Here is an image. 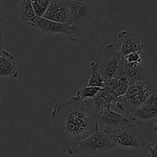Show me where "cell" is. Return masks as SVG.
I'll return each mask as SVG.
<instances>
[{
  "label": "cell",
  "instance_id": "1",
  "mask_svg": "<svg viewBox=\"0 0 157 157\" xmlns=\"http://www.w3.org/2000/svg\"><path fill=\"white\" fill-rule=\"evenodd\" d=\"M52 124L55 133L69 144L83 140L98 130L95 113L87 101L76 96L54 106Z\"/></svg>",
  "mask_w": 157,
  "mask_h": 157
},
{
  "label": "cell",
  "instance_id": "2",
  "mask_svg": "<svg viewBox=\"0 0 157 157\" xmlns=\"http://www.w3.org/2000/svg\"><path fill=\"white\" fill-rule=\"evenodd\" d=\"M69 21L72 29L68 35L71 41L88 32L99 21L102 15L101 0H68Z\"/></svg>",
  "mask_w": 157,
  "mask_h": 157
},
{
  "label": "cell",
  "instance_id": "3",
  "mask_svg": "<svg viewBox=\"0 0 157 157\" xmlns=\"http://www.w3.org/2000/svg\"><path fill=\"white\" fill-rule=\"evenodd\" d=\"M113 144L110 134L98 130L90 136L79 142L70 144L67 153L73 156H99L113 150Z\"/></svg>",
  "mask_w": 157,
  "mask_h": 157
},
{
  "label": "cell",
  "instance_id": "4",
  "mask_svg": "<svg viewBox=\"0 0 157 157\" xmlns=\"http://www.w3.org/2000/svg\"><path fill=\"white\" fill-rule=\"evenodd\" d=\"M157 91L154 84L147 81L130 83L128 90L124 96L117 100V106L124 113H131L135 109L147 101L154 92Z\"/></svg>",
  "mask_w": 157,
  "mask_h": 157
},
{
  "label": "cell",
  "instance_id": "5",
  "mask_svg": "<svg viewBox=\"0 0 157 157\" xmlns=\"http://www.w3.org/2000/svg\"><path fill=\"white\" fill-rule=\"evenodd\" d=\"M110 136L116 147L146 148L150 143L144 126L137 121L121 130L110 133Z\"/></svg>",
  "mask_w": 157,
  "mask_h": 157
},
{
  "label": "cell",
  "instance_id": "6",
  "mask_svg": "<svg viewBox=\"0 0 157 157\" xmlns=\"http://www.w3.org/2000/svg\"><path fill=\"white\" fill-rule=\"evenodd\" d=\"M121 58L122 54L119 41L115 44H107L98 52L94 61L104 79L113 78Z\"/></svg>",
  "mask_w": 157,
  "mask_h": 157
},
{
  "label": "cell",
  "instance_id": "7",
  "mask_svg": "<svg viewBox=\"0 0 157 157\" xmlns=\"http://www.w3.org/2000/svg\"><path fill=\"white\" fill-rule=\"evenodd\" d=\"M96 119L98 130L109 134L124 128L135 121L130 113H119L111 109L96 114Z\"/></svg>",
  "mask_w": 157,
  "mask_h": 157
},
{
  "label": "cell",
  "instance_id": "8",
  "mask_svg": "<svg viewBox=\"0 0 157 157\" xmlns=\"http://www.w3.org/2000/svg\"><path fill=\"white\" fill-rule=\"evenodd\" d=\"M24 25L33 32L45 34V35H56V34L68 35L73 28L68 22H57L48 19L43 16H38V15L34 17L30 21L25 22Z\"/></svg>",
  "mask_w": 157,
  "mask_h": 157
},
{
  "label": "cell",
  "instance_id": "9",
  "mask_svg": "<svg viewBox=\"0 0 157 157\" xmlns=\"http://www.w3.org/2000/svg\"><path fill=\"white\" fill-rule=\"evenodd\" d=\"M113 78L117 80L125 78L130 83L147 80L144 71L142 63L139 64L129 63L123 56L120 61Z\"/></svg>",
  "mask_w": 157,
  "mask_h": 157
},
{
  "label": "cell",
  "instance_id": "10",
  "mask_svg": "<svg viewBox=\"0 0 157 157\" xmlns=\"http://www.w3.org/2000/svg\"><path fill=\"white\" fill-rule=\"evenodd\" d=\"M69 16L68 0H52L43 17L57 22L67 23Z\"/></svg>",
  "mask_w": 157,
  "mask_h": 157
},
{
  "label": "cell",
  "instance_id": "11",
  "mask_svg": "<svg viewBox=\"0 0 157 157\" xmlns=\"http://www.w3.org/2000/svg\"><path fill=\"white\" fill-rule=\"evenodd\" d=\"M117 38L121 44L122 56H125L132 52L144 53V44L135 34L127 30L121 31L118 33Z\"/></svg>",
  "mask_w": 157,
  "mask_h": 157
},
{
  "label": "cell",
  "instance_id": "12",
  "mask_svg": "<svg viewBox=\"0 0 157 157\" xmlns=\"http://www.w3.org/2000/svg\"><path fill=\"white\" fill-rule=\"evenodd\" d=\"M135 121L147 122L157 117V91L154 92L144 104L135 109L131 113Z\"/></svg>",
  "mask_w": 157,
  "mask_h": 157
},
{
  "label": "cell",
  "instance_id": "13",
  "mask_svg": "<svg viewBox=\"0 0 157 157\" xmlns=\"http://www.w3.org/2000/svg\"><path fill=\"white\" fill-rule=\"evenodd\" d=\"M86 101L96 115L110 109L113 99L111 94L102 88L94 98L86 100Z\"/></svg>",
  "mask_w": 157,
  "mask_h": 157
},
{
  "label": "cell",
  "instance_id": "14",
  "mask_svg": "<svg viewBox=\"0 0 157 157\" xmlns=\"http://www.w3.org/2000/svg\"><path fill=\"white\" fill-rule=\"evenodd\" d=\"M18 75V66L15 58L12 54L4 49L0 53V78L3 77L15 78Z\"/></svg>",
  "mask_w": 157,
  "mask_h": 157
},
{
  "label": "cell",
  "instance_id": "15",
  "mask_svg": "<svg viewBox=\"0 0 157 157\" xmlns=\"http://www.w3.org/2000/svg\"><path fill=\"white\" fill-rule=\"evenodd\" d=\"M19 22L24 24L36 16L32 4V0H19L18 6Z\"/></svg>",
  "mask_w": 157,
  "mask_h": 157
},
{
  "label": "cell",
  "instance_id": "16",
  "mask_svg": "<svg viewBox=\"0 0 157 157\" xmlns=\"http://www.w3.org/2000/svg\"><path fill=\"white\" fill-rule=\"evenodd\" d=\"M90 77L87 84L88 86H93V87H98L103 88L105 79L103 78L102 75H101V73L98 71L96 61H94L90 62Z\"/></svg>",
  "mask_w": 157,
  "mask_h": 157
},
{
  "label": "cell",
  "instance_id": "17",
  "mask_svg": "<svg viewBox=\"0 0 157 157\" xmlns=\"http://www.w3.org/2000/svg\"><path fill=\"white\" fill-rule=\"evenodd\" d=\"M101 89H102L101 87H93V86H88L87 84H85L78 90L75 96L79 100L86 101V100L94 98Z\"/></svg>",
  "mask_w": 157,
  "mask_h": 157
},
{
  "label": "cell",
  "instance_id": "18",
  "mask_svg": "<svg viewBox=\"0 0 157 157\" xmlns=\"http://www.w3.org/2000/svg\"><path fill=\"white\" fill-rule=\"evenodd\" d=\"M150 142L157 143V117L147 122L141 123Z\"/></svg>",
  "mask_w": 157,
  "mask_h": 157
},
{
  "label": "cell",
  "instance_id": "19",
  "mask_svg": "<svg viewBox=\"0 0 157 157\" xmlns=\"http://www.w3.org/2000/svg\"><path fill=\"white\" fill-rule=\"evenodd\" d=\"M129 86H130V82L127 78H124L118 80L117 86L111 94L113 101H116L120 98L124 96L128 90Z\"/></svg>",
  "mask_w": 157,
  "mask_h": 157
},
{
  "label": "cell",
  "instance_id": "20",
  "mask_svg": "<svg viewBox=\"0 0 157 157\" xmlns=\"http://www.w3.org/2000/svg\"><path fill=\"white\" fill-rule=\"evenodd\" d=\"M52 0H32V4L35 10V15L44 16Z\"/></svg>",
  "mask_w": 157,
  "mask_h": 157
},
{
  "label": "cell",
  "instance_id": "21",
  "mask_svg": "<svg viewBox=\"0 0 157 157\" xmlns=\"http://www.w3.org/2000/svg\"><path fill=\"white\" fill-rule=\"evenodd\" d=\"M123 57L125 58L127 62L133 63V64H139V63H142L143 59L144 58V53L132 52V53H130Z\"/></svg>",
  "mask_w": 157,
  "mask_h": 157
},
{
  "label": "cell",
  "instance_id": "22",
  "mask_svg": "<svg viewBox=\"0 0 157 157\" xmlns=\"http://www.w3.org/2000/svg\"><path fill=\"white\" fill-rule=\"evenodd\" d=\"M117 84H118V80L114 78L105 79L103 89L105 90L106 91L108 92V93H110V94H112L113 92L115 90V89H116L117 86Z\"/></svg>",
  "mask_w": 157,
  "mask_h": 157
},
{
  "label": "cell",
  "instance_id": "23",
  "mask_svg": "<svg viewBox=\"0 0 157 157\" xmlns=\"http://www.w3.org/2000/svg\"><path fill=\"white\" fill-rule=\"evenodd\" d=\"M146 148L148 150L150 156L157 157V143L150 142Z\"/></svg>",
  "mask_w": 157,
  "mask_h": 157
},
{
  "label": "cell",
  "instance_id": "24",
  "mask_svg": "<svg viewBox=\"0 0 157 157\" xmlns=\"http://www.w3.org/2000/svg\"><path fill=\"white\" fill-rule=\"evenodd\" d=\"M5 45H6V44H5L4 33H3L2 25H0V53L4 50Z\"/></svg>",
  "mask_w": 157,
  "mask_h": 157
},
{
  "label": "cell",
  "instance_id": "25",
  "mask_svg": "<svg viewBox=\"0 0 157 157\" xmlns=\"http://www.w3.org/2000/svg\"><path fill=\"white\" fill-rule=\"evenodd\" d=\"M3 21V17H2V7L0 6V25H2V23Z\"/></svg>",
  "mask_w": 157,
  "mask_h": 157
},
{
  "label": "cell",
  "instance_id": "26",
  "mask_svg": "<svg viewBox=\"0 0 157 157\" xmlns=\"http://www.w3.org/2000/svg\"><path fill=\"white\" fill-rule=\"evenodd\" d=\"M0 101H1V92H0Z\"/></svg>",
  "mask_w": 157,
  "mask_h": 157
}]
</instances>
